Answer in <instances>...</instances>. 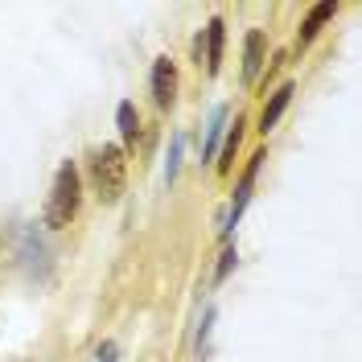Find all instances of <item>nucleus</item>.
Returning <instances> with one entry per match:
<instances>
[{
  "instance_id": "f257e3e1",
  "label": "nucleus",
  "mask_w": 362,
  "mask_h": 362,
  "mask_svg": "<svg viewBox=\"0 0 362 362\" xmlns=\"http://www.w3.org/2000/svg\"><path fill=\"white\" fill-rule=\"evenodd\" d=\"M78 169H83V185H90V194H95L99 206L124 202V194H128V153H124L115 140L90 144L87 160H83Z\"/></svg>"
},
{
  "instance_id": "f03ea898",
  "label": "nucleus",
  "mask_w": 362,
  "mask_h": 362,
  "mask_svg": "<svg viewBox=\"0 0 362 362\" xmlns=\"http://www.w3.org/2000/svg\"><path fill=\"white\" fill-rule=\"evenodd\" d=\"M83 169L78 160H62L49 177V194H45V206H42V226L45 230H66V226L78 223L83 214Z\"/></svg>"
},
{
  "instance_id": "7ed1b4c3",
  "label": "nucleus",
  "mask_w": 362,
  "mask_h": 362,
  "mask_svg": "<svg viewBox=\"0 0 362 362\" xmlns=\"http://www.w3.org/2000/svg\"><path fill=\"white\" fill-rule=\"evenodd\" d=\"M264 153H251L247 165H243V173H239V181H235V194H230V206H226L223 214V230H218V239H223V247L230 243V235H235V226L243 223V210H247L251 194H255V177H259V169H264Z\"/></svg>"
},
{
  "instance_id": "20e7f679",
  "label": "nucleus",
  "mask_w": 362,
  "mask_h": 362,
  "mask_svg": "<svg viewBox=\"0 0 362 362\" xmlns=\"http://www.w3.org/2000/svg\"><path fill=\"white\" fill-rule=\"evenodd\" d=\"M148 95H153V107L160 115H169L177 107V95H181V70L173 62V54H157L153 66H148Z\"/></svg>"
},
{
  "instance_id": "39448f33",
  "label": "nucleus",
  "mask_w": 362,
  "mask_h": 362,
  "mask_svg": "<svg viewBox=\"0 0 362 362\" xmlns=\"http://www.w3.org/2000/svg\"><path fill=\"white\" fill-rule=\"evenodd\" d=\"M17 259H21V268L29 272L33 280H45V276H49V247H45V239L37 235V223H29V226L21 230Z\"/></svg>"
},
{
  "instance_id": "423d86ee",
  "label": "nucleus",
  "mask_w": 362,
  "mask_h": 362,
  "mask_svg": "<svg viewBox=\"0 0 362 362\" xmlns=\"http://www.w3.org/2000/svg\"><path fill=\"white\" fill-rule=\"evenodd\" d=\"M293 95H296V83H293V78L276 83V87L268 90V99H264V107H259V119H255V132H259V136L276 132V124H280V119H284V112L293 107Z\"/></svg>"
},
{
  "instance_id": "0eeeda50",
  "label": "nucleus",
  "mask_w": 362,
  "mask_h": 362,
  "mask_svg": "<svg viewBox=\"0 0 362 362\" xmlns=\"http://www.w3.org/2000/svg\"><path fill=\"white\" fill-rule=\"evenodd\" d=\"M338 13H341V0H317V4H309V13L296 25V49H309L321 37V29L334 21Z\"/></svg>"
},
{
  "instance_id": "6e6552de",
  "label": "nucleus",
  "mask_w": 362,
  "mask_h": 362,
  "mask_svg": "<svg viewBox=\"0 0 362 362\" xmlns=\"http://www.w3.org/2000/svg\"><path fill=\"white\" fill-rule=\"evenodd\" d=\"M115 132H119V148L128 153V160L140 153V136H144V115L132 99H119L115 103Z\"/></svg>"
},
{
  "instance_id": "1a4fd4ad",
  "label": "nucleus",
  "mask_w": 362,
  "mask_h": 362,
  "mask_svg": "<svg viewBox=\"0 0 362 362\" xmlns=\"http://www.w3.org/2000/svg\"><path fill=\"white\" fill-rule=\"evenodd\" d=\"M264 66H268V29L251 25L247 37H243V66H239L243 83H247V87H255V78L264 74Z\"/></svg>"
},
{
  "instance_id": "9d476101",
  "label": "nucleus",
  "mask_w": 362,
  "mask_h": 362,
  "mask_svg": "<svg viewBox=\"0 0 362 362\" xmlns=\"http://www.w3.org/2000/svg\"><path fill=\"white\" fill-rule=\"evenodd\" d=\"M223 54H226V17L214 13V17L206 21V29H202V58H206V74H210V78H218Z\"/></svg>"
},
{
  "instance_id": "9b49d317",
  "label": "nucleus",
  "mask_w": 362,
  "mask_h": 362,
  "mask_svg": "<svg viewBox=\"0 0 362 362\" xmlns=\"http://www.w3.org/2000/svg\"><path fill=\"white\" fill-rule=\"evenodd\" d=\"M243 128H247V115H235V119L226 124L223 144H218V157H214L218 177H230V173H235V157H239V148H243Z\"/></svg>"
},
{
  "instance_id": "f8f14e48",
  "label": "nucleus",
  "mask_w": 362,
  "mask_h": 362,
  "mask_svg": "<svg viewBox=\"0 0 362 362\" xmlns=\"http://www.w3.org/2000/svg\"><path fill=\"white\" fill-rule=\"evenodd\" d=\"M226 124H230V107H214L210 112V124H206V136H202V165H210V160L218 157V144H223V132Z\"/></svg>"
},
{
  "instance_id": "ddd939ff",
  "label": "nucleus",
  "mask_w": 362,
  "mask_h": 362,
  "mask_svg": "<svg viewBox=\"0 0 362 362\" xmlns=\"http://www.w3.org/2000/svg\"><path fill=\"white\" fill-rule=\"evenodd\" d=\"M181 157H185V132H173V140H169V157H165V185H173V181H177Z\"/></svg>"
},
{
  "instance_id": "4468645a",
  "label": "nucleus",
  "mask_w": 362,
  "mask_h": 362,
  "mask_svg": "<svg viewBox=\"0 0 362 362\" xmlns=\"http://www.w3.org/2000/svg\"><path fill=\"white\" fill-rule=\"evenodd\" d=\"M235 264H239V247H235V243H226V247L218 251V264H214V276H210V284H214V288H223L226 276L235 272Z\"/></svg>"
},
{
  "instance_id": "2eb2a0df",
  "label": "nucleus",
  "mask_w": 362,
  "mask_h": 362,
  "mask_svg": "<svg viewBox=\"0 0 362 362\" xmlns=\"http://www.w3.org/2000/svg\"><path fill=\"white\" fill-rule=\"evenodd\" d=\"M214 305H206V313H202V325H198V338H194V358L202 362L206 358V341H210V329H214Z\"/></svg>"
},
{
  "instance_id": "dca6fc26",
  "label": "nucleus",
  "mask_w": 362,
  "mask_h": 362,
  "mask_svg": "<svg viewBox=\"0 0 362 362\" xmlns=\"http://www.w3.org/2000/svg\"><path fill=\"white\" fill-rule=\"evenodd\" d=\"M119 354H124V350H119V341H115V338H103L99 346H95L90 362H119Z\"/></svg>"
}]
</instances>
